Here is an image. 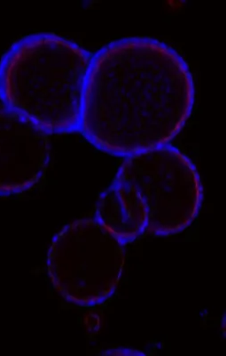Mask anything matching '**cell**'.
Wrapping results in <instances>:
<instances>
[{
    "label": "cell",
    "mask_w": 226,
    "mask_h": 356,
    "mask_svg": "<svg viewBox=\"0 0 226 356\" xmlns=\"http://www.w3.org/2000/svg\"><path fill=\"white\" fill-rule=\"evenodd\" d=\"M192 73L162 41L129 37L92 56L79 130L107 154L123 156L170 145L192 113Z\"/></svg>",
    "instance_id": "cell-1"
},
{
    "label": "cell",
    "mask_w": 226,
    "mask_h": 356,
    "mask_svg": "<svg viewBox=\"0 0 226 356\" xmlns=\"http://www.w3.org/2000/svg\"><path fill=\"white\" fill-rule=\"evenodd\" d=\"M92 59L89 51L60 35H28L0 61V98L49 134L76 131Z\"/></svg>",
    "instance_id": "cell-2"
},
{
    "label": "cell",
    "mask_w": 226,
    "mask_h": 356,
    "mask_svg": "<svg viewBox=\"0 0 226 356\" xmlns=\"http://www.w3.org/2000/svg\"><path fill=\"white\" fill-rule=\"evenodd\" d=\"M114 181L143 206L148 233L159 236L180 233L198 215L202 202L200 175L190 159L173 146L127 156Z\"/></svg>",
    "instance_id": "cell-3"
},
{
    "label": "cell",
    "mask_w": 226,
    "mask_h": 356,
    "mask_svg": "<svg viewBox=\"0 0 226 356\" xmlns=\"http://www.w3.org/2000/svg\"><path fill=\"white\" fill-rule=\"evenodd\" d=\"M125 264V243L96 219H80L54 236L47 272L70 303L94 307L114 293Z\"/></svg>",
    "instance_id": "cell-4"
},
{
    "label": "cell",
    "mask_w": 226,
    "mask_h": 356,
    "mask_svg": "<svg viewBox=\"0 0 226 356\" xmlns=\"http://www.w3.org/2000/svg\"><path fill=\"white\" fill-rule=\"evenodd\" d=\"M50 134L8 108H0V196L40 182L49 166Z\"/></svg>",
    "instance_id": "cell-5"
},
{
    "label": "cell",
    "mask_w": 226,
    "mask_h": 356,
    "mask_svg": "<svg viewBox=\"0 0 226 356\" xmlns=\"http://www.w3.org/2000/svg\"><path fill=\"white\" fill-rule=\"evenodd\" d=\"M94 218L124 243L146 232L144 208L125 187L114 181L98 198Z\"/></svg>",
    "instance_id": "cell-6"
}]
</instances>
